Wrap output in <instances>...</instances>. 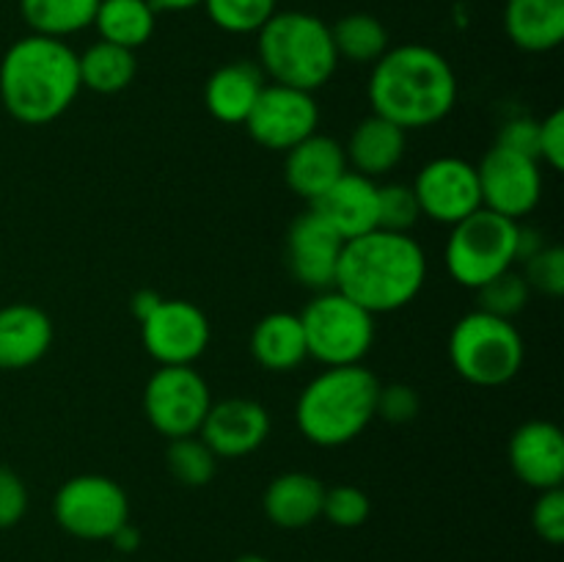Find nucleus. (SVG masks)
Segmentation results:
<instances>
[{
	"label": "nucleus",
	"mask_w": 564,
	"mask_h": 562,
	"mask_svg": "<svg viewBox=\"0 0 564 562\" xmlns=\"http://www.w3.org/2000/svg\"><path fill=\"white\" fill-rule=\"evenodd\" d=\"M372 114L394 121L402 130H424L455 110L457 75L446 55L427 44L389 47L372 64L369 77Z\"/></svg>",
	"instance_id": "obj_1"
},
{
	"label": "nucleus",
	"mask_w": 564,
	"mask_h": 562,
	"mask_svg": "<svg viewBox=\"0 0 564 562\" xmlns=\"http://www.w3.org/2000/svg\"><path fill=\"white\" fill-rule=\"evenodd\" d=\"M427 279V257L405 231L372 229L345 242L334 290L369 314H389L411 306Z\"/></svg>",
	"instance_id": "obj_2"
},
{
	"label": "nucleus",
	"mask_w": 564,
	"mask_h": 562,
	"mask_svg": "<svg viewBox=\"0 0 564 562\" xmlns=\"http://www.w3.org/2000/svg\"><path fill=\"white\" fill-rule=\"evenodd\" d=\"M80 91L77 53L66 39L28 33L0 58V102L20 125L42 127L61 119Z\"/></svg>",
	"instance_id": "obj_3"
},
{
	"label": "nucleus",
	"mask_w": 564,
	"mask_h": 562,
	"mask_svg": "<svg viewBox=\"0 0 564 562\" xmlns=\"http://www.w3.org/2000/svg\"><path fill=\"white\" fill-rule=\"evenodd\" d=\"M380 380L364 364L325 367L306 383L295 406V422L314 446H345L375 422Z\"/></svg>",
	"instance_id": "obj_4"
},
{
	"label": "nucleus",
	"mask_w": 564,
	"mask_h": 562,
	"mask_svg": "<svg viewBox=\"0 0 564 562\" xmlns=\"http://www.w3.org/2000/svg\"><path fill=\"white\" fill-rule=\"evenodd\" d=\"M259 69L270 83L314 94L339 66L330 25L308 11H275L257 33Z\"/></svg>",
	"instance_id": "obj_5"
},
{
	"label": "nucleus",
	"mask_w": 564,
	"mask_h": 562,
	"mask_svg": "<svg viewBox=\"0 0 564 562\" xmlns=\"http://www.w3.org/2000/svg\"><path fill=\"white\" fill-rule=\"evenodd\" d=\"M521 331L512 320L474 309L449 334V361L455 372L479 389H496L518 378L523 369Z\"/></svg>",
	"instance_id": "obj_6"
},
{
	"label": "nucleus",
	"mask_w": 564,
	"mask_h": 562,
	"mask_svg": "<svg viewBox=\"0 0 564 562\" xmlns=\"http://www.w3.org/2000/svg\"><path fill=\"white\" fill-rule=\"evenodd\" d=\"M518 220L479 207L452 226L444 262L452 279L468 290H479L490 279L518 264Z\"/></svg>",
	"instance_id": "obj_7"
},
{
	"label": "nucleus",
	"mask_w": 564,
	"mask_h": 562,
	"mask_svg": "<svg viewBox=\"0 0 564 562\" xmlns=\"http://www.w3.org/2000/svg\"><path fill=\"white\" fill-rule=\"evenodd\" d=\"M308 358L323 367L361 364L375 345V314L339 290H323L301 312Z\"/></svg>",
	"instance_id": "obj_8"
},
{
	"label": "nucleus",
	"mask_w": 564,
	"mask_h": 562,
	"mask_svg": "<svg viewBox=\"0 0 564 562\" xmlns=\"http://www.w3.org/2000/svg\"><path fill=\"white\" fill-rule=\"evenodd\" d=\"M55 523L77 540H110V534L130 521V499L116 479L105 474L69 477L53 499Z\"/></svg>",
	"instance_id": "obj_9"
},
{
	"label": "nucleus",
	"mask_w": 564,
	"mask_h": 562,
	"mask_svg": "<svg viewBox=\"0 0 564 562\" xmlns=\"http://www.w3.org/2000/svg\"><path fill=\"white\" fill-rule=\"evenodd\" d=\"M213 408V391L193 367H160L143 389V413L169 441L198 435Z\"/></svg>",
	"instance_id": "obj_10"
},
{
	"label": "nucleus",
	"mask_w": 564,
	"mask_h": 562,
	"mask_svg": "<svg viewBox=\"0 0 564 562\" xmlns=\"http://www.w3.org/2000/svg\"><path fill=\"white\" fill-rule=\"evenodd\" d=\"M141 339L160 367H193L207 353L213 328L196 303L163 298L141 323Z\"/></svg>",
	"instance_id": "obj_11"
},
{
	"label": "nucleus",
	"mask_w": 564,
	"mask_h": 562,
	"mask_svg": "<svg viewBox=\"0 0 564 562\" xmlns=\"http://www.w3.org/2000/svg\"><path fill=\"white\" fill-rule=\"evenodd\" d=\"M479 193H482V207L496 215L518 220L532 213L543 198V171L540 160L529 154L512 152L496 143L488 149L482 163L477 165Z\"/></svg>",
	"instance_id": "obj_12"
},
{
	"label": "nucleus",
	"mask_w": 564,
	"mask_h": 562,
	"mask_svg": "<svg viewBox=\"0 0 564 562\" xmlns=\"http://www.w3.org/2000/svg\"><path fill=\"white\" fill-rule=\"evenodd\" d=\"M319 127V108L314 94L301 88L264 83L257 105L246 119V130L259 147L270 152H290Z\"/></svg>",
	"instance_id": "obj_13"
},
{
	"label": "nucleus",
	"mask_w": 564,
	"mask_h": 562,
	"mask_svg": "<svg viewBox=\"0 0 564 562\" xmlns=\"http://www.w3.org/2000/svg\"><path fill=\"white\" fill-rule=\"evenodd\" d=\"M411 187L416 193L422 218L435 224L455 226L482 207L477 165L452 154L424 163Z\"/></svg>",
	"instance_id": "obj_14"
},
{
	"label": "nucleus",
	"mask_w": 564,
	"mask_h": 562,
	"mask_svg": "<svg viewBox=\"0 0 564 562\" xmlns=\"http://www.w3.org/2000/svg\"><path fill=\"white\" fill-rule=\"evenodd\" d=\"M345 240L314 209L297 215L286 231V268L297 284L314 292L330 290L336 281Z\"/></svg>",
	"instance_id": "obj_15"
},
{
	"label": "nucleus",
	"mask_w": 564,
	"mask_h": 562,
	"mask_svg": "<svg viewBox=\"0 0 564 562\" xmlns=\"http://www.w3.org/2000/svg\"><path fill=\"white\" fill-rule=\"evenodd\" d=\"M270 435V413L262 402L248 397H229L213 402L204 417L198 439L215 452V457H246L257 452Z\"/></svg>",
	"instance_id": "obj_16"
},
{
	"label": "nucleus",
	"mask_w": 564,
	"mask_h": 562,
	"mask_svg": "<svg viewBox=\"0 0 564 562\" xmlns=\"http://www.w3.org/2000/svg\"><path fill=\"white\" fill-rule=\"evenodd\" d=\"M507 457H510L512 474L529 488H562L564 435L554 422L529 419L521 428H516L507 446Z\"/></svg>",
	"instance_id": "obj_17"
},
{
	"label": "nucleus",
	"mask_w": 564,
	"mask_h": 562,
	"mask_svg": "<svg viewBox=\"0 0 564 562\" xmlns=\"http://www.w3.org/2000/svg\"><path fill=\"white\" fill-rule=\"evenodd\" d=\"M378 191L380 185H375V180L347 171L312 204V209L347 242L378 229Z\"/></svg>",
	"instance_id": "obj_18"
},
{
	"label": "nucleus",
	"mask_w": 564,
	"mask_h": 562,
	"mask_svg": "<svg viewBox=\"0 0 564 562\" xmlns=\"http://www.w3.org/2000/svg\"><path fill=\"white\" fill-rule=\"evenodd\" d=\"M284 180L295 196L306 198L308 204L317 202L330 185L347 174V158L345 147L336 138L314 132L306 141L292 147L284 152Z\"/></svg>",
	"instance_id": "obj_19"
},
{
	"label": "nucleus",
	"mask_w": 564,
	"mask_h": 562,
	"mask_svg": "<svg viewBox=\"0 0 564 562\" xmlns=\"http://www.w3.org/2000/svg\"><path fill=\"white\" fill-rule=\"evenodd\" d=\"M53 320L33 303L0 309V369L17 372L42 361L53 347Z\"/></svg>",
	"instance_id": "obj_20"
},
{
	"label": "nucleus",
	"mask_w": 564,
	"mask_h": 562,
	"mask_svg": "<svg viewBox=\"0 0 564 562\" xmlns=\"http://www.w3.org/2000/svg\"><path fill=\"white\" fill-rule=\"evenodd\" d=\"M264 72L251 61H231L218 66L204 83V105L209 116L224 125H246L248 114L262 94Z\"/></svg>",
	"instance_id": "obj_21"
},
{
	"label": "nucleus",
	"mask_w": 564,
	"mask_h": 562,
	"mask_svg": "<svg viewBox=\"0 0 564 562\" xmlns=\"http://www.w3.org/2000/svg\"><path fill=\"white\" fill-rule=\"evenodd\" d=\"M405 147L408 132L397 127L394 121L372 114L358 121L356 130L350 132V141L345 147L347 169L369 176V180H378L402 163Z\"/></svg>",
	"instance_id": "obj_22"
},
{
	"label": "nucleus",
	"mask_w": 564,
	"mask_h": 562,
	"mask_svg": "<svg viewBox=\"0 0 564 562\" xmlns=\"http://www.w3.org/2000/svg\"><path fill=\"white\" fill-rule=\"evenodd\" d=\"M325 485L308 472H284L264 488L262 507L270 523L281 529H306L323 518Z\"/></svg>",
	"instance_id": "obj_23"
},
{
	"label": "nucleus",
	"mask_w": 564,
	"mask_h": 562,
	"mask_svg": "<svg viewBox=\"0 0 564 562\" xmlns=\"http://www.w3.org/2000/svg\"><path fill=\"white\" fill-rule=\"evenodd\" d=\"M505 31L523 53H551L564 42V0H507Z\"/></svg>",
	"instance_id": "obj_24"
},
{
	"label": "nucleus",
	"mask_w": 564,
	"mask_h": 562,
	"mask_svg": "<svg viewBox=\"0 0 564 562\" xmlns=\"http://www.w3.org/2000/svg\"><path fill=\"white\" fill-rule=\"evenodd\" d=\"M251 356L270 372H292L308 358L301 314L270 312L253 325Z\"/></svg>",
	"instance_id": "obj_25"
},
{
	"label": "nucleus",
	"mask_w": 564,
	"mask_h": 562,
	"mask_svg": "<svg viewBox=\"0 0 564 562\" xmlns=\"http://www.w3.org/2000/svg\"><path fill=\"white\" fill-rule=\"evenodd\" d=\"M91 28L102 42L138 50L154 36L158 11L149 0H99Z\"/></svg>",
	"instance_id": "obj_26"
},
{
	"label": "nucleus",
	"mask_w": 564,
	"mask_h": 562,
	"mask_svg": "<svg viewBox=\"0 0 564 562\" xmlns=\"http://www.w3.org/2000/svg\"><path fill=\"white\" fill-rule=\"evenodd\" d=\"M77 66H80V86L94 94L124 91L135 80L138 72L135 50L119 47L102 39L77 53Z\"/></svg>",
	"instance_id": "obj_27"
},
{
	"label": "nucleus",
	"mask_w": 564,
	"mask_h": 562,
	"mask_svg": "<svg viewBox=\"0 0 564 562\" xmlns=\"http://www.w3.org/2000/svg\"><path fill=\"white\" fill-rule=\"evenodd\" d=\"M99 0H20V14L31 33L66 39L94 25Z\"/></svg>",
	"instance_id": "obj_28"
},
{
	"label": "nucleus",
	"mask_w": 564,
	"mask_h": 562,
	"mask_svg": "<svg viewBox=\"0 0 564 562\" xmlns=\"http://www.w3.org/2000/svg\"><path fill=\"white\" fill-rule=\"evenodd\" d=\"M330 36H334L339 61L345 58L350 64H375L391 47L386 25L375 14H367V11L341 17L339 22L330 25Z\"/></svg>",
	"instance_id": "obj_29"
},
{
	"label": "nucleus",
	"mask_w": 564,
	"mask_h": 562,
	"mask_svg": "<svg viewBox=\"0 0 564 562\" xmlns=\"http://www.w3.org/2000/svg\"><path fill=\"white\" fill-rule=\"evenodd\" d=\"M165 466L180 485L204 488L207 483H213L215 472H218V457L198 435H185V439L169 441Z\"/></svg>",
	"instance_id": "obj_30"
},
{
	"label": "nucleus",
	"mask_w": 564,
	"mask_h": 562,
	"mask_svg": "<svg viewBox=\"0 0 564 562\" xmlns=\"http://www.w3.org/2000/svg\"><path fill=\"white\" fill-rule=\"evenodd\" d=\"M275 3L279 0H204L202 6L220 31L246 36V33L262 31L264 22L279 11Z\"/></svg>",
	"instance_id": "obj_31"
},
{
	"label": "nucleus",
	"mask_w": 564,
	"mask_h": 562,
	"mask_svg": "<svg viewBox=\"0 0 564 562\" xmlns=\"http://www.w3.org/2000/svg\"><path fill=\"white\" fill-rule=\"evenodd\" d=\"M477 295H479V309H482V312L512 320L518 312L527 309L529 298H532V290H529L523 273H518L516 268H510L501 275H496V279H490L488 284L479 287Z\"/></svg>",
	"instance_id": "obj_32"
},
{
	"label": "nucleus",
	"mask_w": 564,
	"mask_h": 562,
	"mask_svg": "<svg viewBox=\"0 0 564 562\" xmlns=\"http://www.w3.org/2000/svg\"><path fill=\"white\" fill-rule=\"evenodd\" d=\"M422 218L416 193L411 185L391 182L378 191V229L386 231H405L411 235L413 226Z\"/></svg>",
	"instance_id": "obj_33"
},
{
	"label": "nucleus",
	"mask_w": 564,
	"mask_h": 562,
	"mask_svg": "<svg viewBox=\"0 0 564 562\" xmlns=\"http://www.w3.org/2000/svg\"><path fill=\"white\" fill-rule=\"evenodd\" d=\"M369 512H372V501H369V496L358 485H334V488H325L323 516L334 527H361V523H367Z\"/></svg>",
	"instance_id": "obj_34"
},
{
	"label": "nucleus",
	"mask_w": 564,
	"mask_h": 562,
	"mask_svg": "<svg viewBox=\"0 0 564 562\" xmlns=\"http://www.w3.org/2000/svg\"><path fill=\"white\" fill-rule=\"evenodd\" d=\"M523 264V279L529 290L543 292L549 298H560L564 292V251L560 246L540 248L534 257H529Z\"/></svg>",
	"instance_id": "obj_35"
},
{
	"label": "nucleus",
	"mask_w": 564,
	"mask_h": 562,
	"mask_svg": "<svg viewBox=\"0 0 564 562\" xmlns=\"http://www.w3.org/2000/svg\"><path fill=\"white\" fill-rule=\"evenodd\" d=\"M532 527L538 538L545 543L562 545L564 543V490L551 488L540 490L538 501L532 507Z\"/></svg>",
	"instance_id": "obj_36"
},
{
	"label": "nucleus",
	"mask_w": 564,
	"mask_h": 562,
	"mask_svg": "<svg viewBox=\"0 0 564 562\" xmlns=\"http://www.w3.org/2000/svg\"><path fill=\"white\" fill-rule=\"evenodd\" d=\"M419 408H422V400H419V391L408 383H380L378 391V406H375V417L386 419L391 424H405L413 422L419 417Z\"/></svg>",
	"instance_id": "obj_37"
},
{
	"label": "nucleus",
	"mask_w": 564,
	"mask_h": 562,
	"mask_svg": "<svg viewBox=\"0 0 564 562\" xmlns=\"http://www.w3.org/2000/svg\"><path fill=\"white\" fill-rule=\"evenodd\" d=\"M28 488L11 468L0 466V529H11L25 518Z\"/></svg>",
	"instance_id": "obj_38"
},
{
	"label": "nucleus",
	"mask_w": 564,
	"mask_h": 562,
	"mask_svg": "<svg viewBox=\"0 0 564 562\" xmlns=\"http://www.w3.org/2000/svg\"><path fill=\"white\" fill-rule=\"evenodd\" d=\"M538 160H543L551 171L564 169V110L556 108L540 121Z\"/></svg>",
	"instance_id": "obj_39"
},
{
	"label": "nucleus",
	"mask_w": 564,
	"mask_h": 562,
	"mask_svg": "<svg viewBox=\"0 0 564 562\" xmlns=\"http://www.w3.org/2000/svg\"><path fill=\"white\" fill-rule=\"evenodd\" d=\"M538 136H540V121L532 116H512L510 121L501 125L499 132V147L512 149V152L529 154L538 160Z\"/></svg>",
	"instance_id": "obj_40"
},
{
	"label": "nucleus",
	"mask_w": 564,
	"mask_h": 562,
	"mask_svg": "<svg viewBox=\"0 0 564 562\" xmlns=\"http://www.w3.org/2000/svg\"><path fill=\"white\" fill-rule=\"evenodd\" d=\"M110 543H113V549L121 551V554H132V551H138V545H141V529L132 527L130 521L121 523V527L110 534Z\"/></svg>",
	"instance_id": "obj_41"
},
{
	"label": "nucleus",
	"mask_w": 564,
	"mask_h": 562,
	"mask_svg": "<svg viewBox=\"0 0 564 562\" xmlns=\"http://www.w3.org/2000/svg\"><path fill=\"white\" fill-rule=\"evenodd\" d=\"M160 303H163V298H160L154 290H138L135 295H132L130 309H132V314H135L138 323H143V320H147L149 314L160 306Z\"/></svg>",
	"instance_id": "obj_42"
},
{
	"label": "nucleus",
	"mask_w": 564,
	"mask_h": 562,
	"mask_svg": "<svg viewBox=\"0 0 564 562\" xmlns=\"http://www.w3.org/2000/svg\"><path fill=\"white\" fill-rule=\"evenodd\" d=\"M149 3L154 6V11H171V14H176V11H191L196 9V6H202L204 0H149Z\"/></svg>",
	"instance_id": "obj_43"
},
{
	"label": "nucleus",
	"mask_w": 564,
	"mask_h": 562,
	"mask_svg": "<svg viewBox=\"0 0 564 562\" xmlns=\"http://www.w3.org/2000/svg\"><path fill=\"white\" fill-rule=\"evenodd\" d=\"M235 562H270V560L262 554H242V556H237Z\"/></svg>",
	"instance_id": "obj_44"
},
{
	"label": "nucleus",
	"mask_w": 564,
	"mask_h": 562,
	"mask_svg": "<svg viewBox=\"0 0 564 562\" xmlns=\"http://www.w3.org/2000/svg\"><path fill=\"white\" fill-rule=\"evenodd\" d=\"M105 562H124V560H105Z\"/></svg>",
	"instance_id": "obj_45"
}]
</instances>
